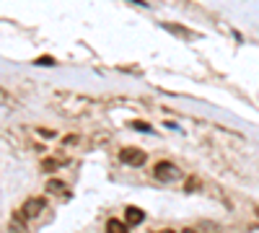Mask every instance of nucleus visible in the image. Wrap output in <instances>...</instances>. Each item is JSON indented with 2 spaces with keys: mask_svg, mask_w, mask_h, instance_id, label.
I'll return each mask as SVG.
<instances>
[{
  "mask_svg": "<svg viewBox=\"0 0 259 233\" xmlns=\"http://www.w3.org/2000/svg\"><path fill=\"white\" fill-rule=\"evenodd\" d=\"M145 151H140V148H122V151H119V161L122 163H127V166H143L145 163Z\"/></svg>",
  "mask_w": 259,
  "mask_h": 233,
  "instance_id": "7ed1b4c3",
  "label": "nucleus"
},
{
  "mask_svg": "<svg viewBox=\"0 0 259 233\" xmlns=\"http://www.w3.org/2000/svg\"><path fill=\"white\" fill-rule=\"evenodd\" d=\"M70 189H68V184H62L60 179H50L47 181V195H68Z\"/></svg>",
  "mask_w": 259,
  "mask_h": 233,
  "instance_id": "39448f33",
  "label": "nucleus"
},
{
  "mask_svg": "<svg viewBox=\"0 0 259 233\" xmlns=\"http://www.w3.org/2000/svg\"><path fill=\"white\" fill-rule=\"evenodd\" d=\"M256 213H259V207H256Z\"/></svg>",
  "mask_w": 259,
  "mask_h": 233,
  "instance_id": "ddd939ff",
  "label": "nucleus"
},
{
  "mask_svg": "<svg viewBox=\"0 0 259 233\" xmlns=\"http://www.w3.org/2000/svg\"><path fill=\"white\" fill-rule=\"evenodd\" d=\"M41 166H45V168H47V171H55V168H57L60 163H57V161H45V163H41Z\"/></svg>",
  "mask_w": 259,
  "mask_h": 233,
  "instance_id": "1a4fd4ad",
  "label": "nucleus"
},
{
  "mask_svg": "<svg viewBox=\"0 0 259 233\" xmlns=\"http://www.w3.org/2000/svg\"><path fill=\"white\" fill-rule=\"evenodd\" d=\"M106 233H127V223H122V220H109V223H106Z\"/></svg>",
  "mask_w": 259,
  "mask_h": 233,
  "instance_id": "423d86ee",
  "label": "nucleus"
},
{
  "mask_svg": "<svg viewBox=\"0 0 259 233\" xmlns=\"http://www.w3.org/2000/svg\"><path fill=\"white\" fill-rule=\"evenodd\" d=\"M158 233H174V230H158Z\"/></svg>",
  "mask_w": 259,
  "mask_h": 233,
  "instance_id": "9b49d317",
  "label": "nucleus"
},
{
  "mask_svg": "<svg viewBox=\"0 0 259 233\" xmlns=\"http://www.w3.org/2000/svg\"><path fill=\"white\" fill-rule=\"evenodd\" d=\"M143 218H145V213H143L140 207H133V205H130V207L124 210V223H127V225H140Z\"/></svg>",
  "mask_w": 259,
  "mask_h": 233,
  "instance_id": "20e7f679",
  "label": "nucleus"
},
{
  "mask_svg": "<svg viewBox=\"0 0 259 233\" xmlns=\"http://www.w3.org/2000/svg\"><path fill=\"white\" fill-rule=\"evenodd\" d=\"M11 233H29V228H26L24 223H21V218H18V215L11 220Z\"/></svg>",
  "mask_w": 259,
  "mask_h": 233,
  "instance_id": "0eeeda50",
  "label": "nucleus"
},
{
  "mask_svg": "<svg viewBox=\"0 0 259 233\" xmlns=\"http://www.w3.org/2000/svg\"><path fill=\"white\" fill-rule=\"evenodd\" d=\"M47 210V200L45 197H31V200H26L24 202V207L18 210V218H24V220H34V218H39L41 213Z\"/></svg>",
  "mask_w": 259,
  "mask_h": 233,
  "instance_id": "f257e3e1",
  "label": "nucleus"
},
{
  "mask_svg": "<svg viewBox=\"0 0 259 233\" xmlns=\"http://www.w3.org/2000/svg\"><path fill=\"white\" fill-rule=\"evenodd\" d=\"M184 233H194V230H184Z\"/></svg>",
  "mask_w": 259,
  "mask_h": 233,
  "instance_id": "f8f14e48",
  "label": "nucleus"
},
{
  "mask_svg": "<svg viewBox=\"0 0 259 233\" xmlns=\"http://www.w3.org/2000/svg\"><path fill=\"white\" fill-rule=\"evenodd\" d=\"M39 135H45V137H55V132H52V130H39Z\"/></svg>",
  "mask_w": 259,
  "mask_h": 233,
  "instance_id": "9d476101",
  "label": "nucleus"
},
{
  "mask_svg": "<svg viewBox=\"0 0 259 233\" xmlns=\"http://www.w3.org/2000/svg\"><path fill=\"white\" fill-rule=\"evenodd\" d=\"M153 174H156V179H161V181H177V179L182 176V171H179V168L171 163V161H161V163H156Z\"/></svg>",
  "mask_w": 259,
  "mask_h": 233,
  "instance_id": "f03ea898",
  "label": "nucleus"
},
{
  "mask_svg": "<svg viewBox=\"0 0 259 233\" xmlns=\"http://www.w3.org/2000/svg\"><path fill=\"white\" fill-rule=\"evenodd\" d=\"M130 127H133V130H140V132H153V127H150L148 122H140V119L130 122Z\"/></svg>",
  "mask_w": 259,
  "mask_h": 233,
  "instance_id": "6e6552de",
  "label": "nucleus"
}]
</instances>
